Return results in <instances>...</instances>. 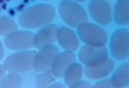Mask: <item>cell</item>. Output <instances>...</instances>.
I'll return each instance as SVG.
<instances>
[{
  "instance_id": "cell-1",
  "label": "cell",
  "mask_w": 129,
  "mask_h": 88,
  "mask_svg": "<svg viewBox=\"0 0 129 88\" xmlns=\"http://www.w3.org/2000/svg\"><path fill=\"white\" fill-rule=\"evenodd\" d=\"M36 52L31 50H24L13 54L9 56L4 64L7 70L16 72H27L33 68Z\"/></svg>"
},
{
  "instance_id": "cell-2",
  "label": "cell",
  "mask_w": 129,
  "mask_h": 88,
  "mask_svg": "<svg viewBox=\"0 0 129 88\" xmlns=\"http://www.w3.org/2000/svg\"><path fill=\"white\" fill-rule=\"evenodd\" d=\"M78 34L81 40L87 45L104 46L108 40L107 33L100 26L85 22L78 28Z\"/></svg>"
},
{
  "instance_id": "cell-3",
  "label": "cell",
  "mask_w": 129,
  "mask_h": 88,
  "mask_svg": "<svg viewBox=\"0 0 129 88\" xmlns=\"http://www.w3.org/2000/svg\"><path fill=\"white\" fill-rule=\"evenodd\" d=\"M78 57L80 61L86 66L92 67L101 64L108 59V50L104 46L87 45L79 50Z\"/></svg>"
},
{
  "instance_id": "cell-4",
  "label": "cell",
  "mask_w": 129,
  "mask_h": 88,
  "mask_svg": "<svg viewBox=\"0 0 129 88\" xmlns=\"http://www.w3.org/2000/svg\"><path fill=\"white\" fill-rule=\"evenodd\" d=\"M129 36L128 30L124 28L117 30L113 34L110 43V51L116 60L123 61L128 57Z\"/></svg>"
},
{
  "instance_id": "cell-5",
  "label": "cell",
  "mask_w": 129,
  "mask_h": 88,
  "mask_svg": "<svg viewBox=\"0 0 129 88\" xmlns=\"http://www.w3.org/2000/svg\"><path fill=\"white\" fill-rule=\"evenodd\" d=\"M59 52L58 48L52 44L40 49L36 53L35 56L33 68L38 72L42 73L50 70Z\"/></svg>"
},
{
  "instance_id": "cell-6",
  "label": "cell",
  "mask_w": 129,
  "mask_h": 88,
  "mask_svg": "<svg viewBox=\"0 0 129 88\" xmlns=\"http://www.w3.org/2000/svg\"><path fill=\"white\" fill-rule=\"evenodd\" d=\"M89 10L93 19L99 24L107 25L112 20L111 7L104 0H91L89 3Z\"/></svg>"
},
{
  "instance_id": "cell-7",
  "label": "cell",
  "mask_w": 129,
  "mask_h": 88,
  "mask_svg": "<svg viewBox=\"0 0 129 88\" xmlns=\"http://www.w3.org/2000/svg\"><path fill=\"white\" fill-rule=\"evenodd\" d=\"M34 36L30 32L15 31L8 35L5 40V44L11 49L25 50L34 45Z\"/></svg>"
},
{
  "instance_id": "cell-8",
  "label": "cell",
  "mask_w": 129,
  "mask_h": 88,
  "mask_svg": "<svg viewBox=\"0 0 129 88\" xmlns=\"http://www.w3.org/2000/svg\"><path fill=\"white\" fill-rule=\"evenodd\" d=\"M76 58L73 52L65 50L59 52L50 70L53 75L58 78L63 77L68 68L75 62Z\"/></svg>"
},
{
  "instance_id": "cell-9",
  "label": "cell",
  "mask_w": 129,
  "mask_h": 88,
  "mask_svg": "<svg viewBox=\"0 0 129 88\" xmlns=\"http://www.w3.org/2000/svg\"><path fill=\"white\" fill-rule=\"evenodd\" d=\"M57 39L65 50L73 52L78 48L79 42L78 38L74 32L70 29L62 28L58 30Z\"/></svg>"
},
{
  "instance_id": "cell-10",
  "label": "cell",
  "mask_w": 129,
  "mask_h": 88,
  "mask_svg": "<svg viewBox=\"0 0 129 88\" xmlns=\"http://www.w3.org/2000/svg\"><path fill=\"white\" fill-rule=\"evenodd\" d=\"M115 63L111 59H108L103 63L92 66H86L85 73L88 78L92 79H101L105 77L112 72L114 67Z\"/></svg>"
},
{
  "instance_id": "cell-11",
  "label": "cell",
  "mask_w": 129,
  "mask_h": 88,
  "mask_svg": "<svg viewBox=\"0 0 129 88\" xmlns=\"http://www.w3.org/2000/svg\"><path fill=\"white\" fill-rule=\"evenodd\" d=\"M57 30L52 27L45 28L34 36V46L40 49L45 46L52 44L57 39Z\"/></svg>"
},
{
  "instance_id": "cell-12",
  "label": "cell",
  "mask_w": 129,
  "mask_h": 88,
  "mask_svg": "<svg viewBox=\"0 0 129 88\" xmlns=\"http://www.w3.org/2000/svg\"><path fill=\"white\" fill-rule=\"evenodd\" d=\"M67 13V22L71 27L78 28L87 22L88 17L84 9L76 4H73Z\"/></svg>"
},
{
  "instance_id": "cell-13",
  "label": "cell",
  "mask_w": 129,
  "mask_h": 88,
  "mask_svg": "<svg viewBox=\"0 0 129 88\" xmlns=\"http://www.w3.org/2000/svg\"><path fill=\"white\" fill-rule=\"evenodd\" d=\"M129 62L127 61L115 71L110 79L114 87H123L129 85Z\"/></svg>"
},
{
  "instance_id": "cell-14",
  "label": "cell",
  "mask_w": 129,
  "mask_h": 88,
  "mask_svg": "<svg viewBox=\"0 0 129 88\" xmlns=\"http://www.w3.org/2000/svg\"><path fill=\"white\" fill-rule=\"evenodd\" d=\"M83 74L82 66L76 62L72 64L68 68L63 76L65 85L72 88L81 80Z\"/></svg>"
},
{
  "instance_id": "cell-15",
  "label": "cell",
  "mask_w": 129,
  "mask_h": 88,
  "mask_svg": "<svg viewBox=\"0 0 129 88\" xmlns=\"http://www.w3.org/2000/svg\"><path fill=\"white\" fill-rule=\"evenodd\" d=\"M114 19L119 25H124L129 23V0H118L115 6Z\"/></svg>"
},
{
  "instance_id": "cell-16",
  "label": "cell",
  "mask_w": 129,
  "mask_h": 88,
  "mask_svg": "<svg viewBox=\"0 0 129 88\" xmlns=\"http://www.w3.org/2000/svg\"><path fill=\"white\" fill-rule=\"evenodd\" d=\"M0 16V35H8L17 28L16 23L10 18Z\"/></svg>"
},
{
  "instance_id": "cell-17",
  "label": "cell",
  "mask_w": 129,
  "mask_h": 88,
  "mask_svg": "<svg viewBox=\"0 0 129 88\" xmlns=\"http://www.w3.org/2000/svg\"><path fill=\"white\" fill-rule=\"evenodd\" d=\"M2 81L0 86L2 87H16L19 86L21 84V78L15 72H12Z\"/></svg>"
},
{
  "instance_id": "cell-18",
  "label": "cell",
  "mask_w": 129,
  "mask_h": 88,
  "mask_svg": "<svg viewBox=\"0 0 129 88\" xmlns=\"http://www.w3.org/2000/svg\"><path fill=\"white\" fill-rule=\"evenodd\" d=\"M37 76V86L39 87H44L49 86L55 80V77L53 75L50 70L41 73Z\"/></svg>"
},
{
  "instance_id": "cell-19",
  "label": "cell",
  "mask_w": 129,
  "mask_h": 88,
  "mask_svg": "<svg viewBox=\"0 0 129 88\" xmlns=\"http://www.w3.org/2000/svg\"><path fill=\"white\" fill-rule=\"evenodd\" d=\"M94 87H114L112 85L111 80L107 79L97 83L94 86Z\"/></svg>"
},
{
  "instance_id": "cell-20",
  "label": "cell",
  "mask_w": 129,
  "mask_h": 88,
  "mask_svg": "<svg viewBox=\"0 0 129 88\" xmlns=\"http://www.w3.org/2000/svg\"><path fill=\"white\" fill-rule=\"evenodd\" d=\"M91 86L90 84L85 81H80L74 85L72 88L90 87Z\"/></svg>"
},
{
  "instance_id": "cell-21",
  "label": "cell",
  "mask_w": 129,
  "mask_h": 88,
  "mask_svg": "<svg viewBox=\"0 0 129 88\" xmlns=\"http://www.w3.org/2000/svg\"><path fill=\"white\" fill-rule=\"evenodd\" d=\"M49 86L51 87H63L64 86V85L62 83L60 82H54V83L53 82Z\"/></svg>"
},
{
  "instance_id": "cell-22",
  "label": "cell",
  "mask_w": 129,
  "mask_h": 88,
  "mask_svg": "<svg viewBox=\"0 0 129 88\" xmlns=\"http://www.w3.org/2000/svg\"><path fill=\"white\" fill-rule=\"evenodd\" d=\"M4 54V48L0 41V60L3 58Z\"/></svg>"
},
{
  "instance_id": "cell-23",
  "label": "cell",
  "mask_w": 129,
  "mask_h": 88,
  "mask_svg": "<svg viewBox=\"0 0 129 88\" xmlns=\"http://www.w3.org/2000/svg\"><path fill=\"white\" fill-rule=\"evenodd\" d=\"M4 71L2 67L0 65V80L3 77L4 74Z\"/></svg>"
},
{
  "instance_id": "cell-24",
  "label": "cell",
  "mask_w": 129,
  "mask_h": 88,
  "mask_svg": "<svg viewBox=\"0 0 129 88\" xmlns=\"http://www.w3.org/2000/svg\"><path fill=\"white\" fill-rule=\"evenodd\" d=\"M4 0H0V4L2 3L4 1Z\"/></svg>"
},
{
  "instance_id": "cell-25",
  "label": "cell",
  "mask_w": 129,
  "mask_h": 88,
  "mask_svg": "<svg viewBox=\"0 0 129 88\" xmlns=\"http://www.w3.org/2000/svg\"><path fill=\"white\" fill-rule=\"evenodd\" d=\"M6 0L7 1H10V0Z\"/></svg>"
}]
</instances>
